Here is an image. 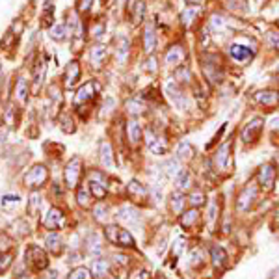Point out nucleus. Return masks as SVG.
Wrapping results in <instances>:
<instances>
[{"mask_svg": "<svg viewBox=\"0 0 279 279\" xmlns=\"http://www.w3.org/2000/svg\"><path fill=\"white\" fill-rule=\"evenodd\" d=\"M49 36H51L54 41H63L65 37H67V26L65 24H54L49 32Z\"/></svg>", "mask_w": 279, "mask_h": 279, "instance_id": "nucleus-36", "label": "nucleus"}, {"mask_svg": "<svg viewBox=\"0 0 279 279\" xmlns=\"http://www.w3.org/2000/svg\"><path fill=\"white\" fill-rule=\"evenodd\" d=\"M82 173V160L78 156L71 158L67 166H65V171H63V177H65V185L69 188H74L76 183H78V177Z\"/></svg>", "mask_w": 279, "mask_h": 279, "instance_id": "nucleus-7", "label": "nucleus"}, {"mask_svg": "<svg viewBox=\"0 0 279 279\" xmlns=\"http://www.w3.org/2000/svg\"><path fill=\"white\" fill-rule=\"evenodd\" d=\"M276 162H278V175H279V155H278V158H276Z\"/></svg>", "mask_w": 279, "mask_h": 279, "instance_id": "nucleus-57", "label": "nucleus"}, {"mask_svg": "<svg viewBox=\"0 0 279 279\" xmlns=\"http://www.w3.org/2000/svg\"><path fill=\"white\" fill-rule=\"evenodd\" d=\"M78 80H80V65L78 62H71L63 74V84H65V88H73Z\"/></svg>", "mask_w": 279, "mask_h": 279, "instance_id": "nucleus-18", "label": "nucleus"}, {"mask_svg": "<svg viewBox=\"0 0 279 279\" xmlns=\"http://www.w3.org/2000/svg\"><path fill=\"white\" fill-rule=\"evenodd\" d=\"M93 0H78V10L80 11H90Z\"/></svg>", "mask_w": 279, "mask_h": 279, "instance_id": "nucleus-53", "label": "nucleus"}, {"mask_svg": "<svg viewBox=\"0 0 279 279\" xmlns=\"http://www.w3.org/2000/svg\"><path fill=\"white\" fill-rule=\"evenodd\" d=\"M155 47H156V34H155V28L153 24H147L144 30V51L151 56L155 52Z\"/></svg>", "mask_w": 279, "mask_h": 279, "instance_id": "nucleus-22", "label": "nucleus"}, {"mask_svg": "<svg viewBox=\"0 0 279 279\" xmlns=\"http://www.w3.org/2000/svg\"><path fill=\"white\" fill-rule=\"evenodd\" d=\"M92 197H93V194H92V190H90V186L86 188H80L78 190V194H76V199H78V205L80 207H90L92 205Z\"/></svg>", "mask_w": 279, "mask_h": 279, "instance_id": "nucleus-35", "label": "nucleus"}, {"mask_svg": "<svg viewBox=\"0 0 279 279\" xmlns=\"http://www.w3.org/2000/svg\"><path fill=\"white\" fill-rule=\"evenodd\" d=\"M144 110H145L144 103H142L140 99H132V101H129V103H127V112H129V114H132V115L142 114Z\"/></svg>", "mask_w": 279, "mask_h": 279, "instance_id": "nucleus-39", "label": "nucleus"}, {"mask_svg": "<svg viewBox=\"0 0 279 279\" xmlns=\"http://www.w3.org/2000/svg\"><path fill=\"white\" fill-rule=\"evenodd\" d=\"M45 242H47V248H49V251H52V253H60L62 251V238H60V235H56V233H51L49 237L45 238Z\"/></svg>", "mask_w": 279, "mask_h": 279, "instance_id": "nucleus-30", "label": "nucleus"}, {"mask_svg": "<svg viewBox=\"0 0 279 279\" xmlns=\"http://www.w3.org/2000/svg\"><path fill=\"white\" fill-rule=\"evenodd\" d=\"M88 251H90V253H99V251H101L99 235H92V237L88 238Z\"/></svg>", "mask_w": 279, "mask_h": 279, "instance_id": "nucleus-46", "label": "nucleus"}, {"mask_svg": "<svg viewBox=\"0 0 279 279\" xmlns=\"http://www.w3.org/2000/svg\"><path fill=\"white\" fill-rule=\"evenodd\" d=\"M104 235L106 238L112 242V244H117V246H123V248H130L134 246V237L123 227H117V225H108L104 229Z\"/></svg>", "mask_w": 279, "mask_h": 279, "instance_id": "nucleus-2", "label": "nucleus"}, {"mask_svg": "<svg viewBox=\"0 0 279 279\" xmlns=\"http://www.w3.org/2000/svg\"><path fill=\"white\" fill-rule=\"evenodd\" d=\"M45 69H47V63H45V60L37 62V65H36V71H34V86H36V90H39V86L43 84V78H45Z\"/></svg>", "mask_w": 279, "mask_h": 279, "instance_id": "nucleus-33", "label": "nucleus"}, {"mask_svg": "<svg viewBox=\"0 0 279 279\" xmlns=\"http://www.w3.org/2000/svg\"><path fill=\"white\" fill-rule=\"evenodd\" d=\"M188 203L194 208L205 205V194H203V192H192V194L188 196Z\"/></svg>", "mask_w": 279, "mask_h": 279, "instance_id": "nucleus-40", "label": "nucleus"}, {"mask_svg": "<svg viewBox=\"0 0 279 279\" xmlns=\"http://www.w3.org/2000/svg\"><path fill=\"white\" fill-rule=\"evenodd\" d=\"M203 62V71L207 74V78L212 84H218L223 80V67H222V60L216 54H205L201 58Z\"/></svg>", "mask_w": 279, "mask_h": 279, "instance_id": "nucleus-1", "label": "nucleus"}, {"mask_svg": "<svg viewBox=\"0 0 279 279\" xmlns=\"http://www.w3.org/2000/svg\"><path fill=\"white\" fill-rule=\"evenodd\" d=\"M13 108H8V112H6V121H8V125H13V112H11Z\"/></svg>", "mask_w": 279, "mask_h": 279, "instance_id": "nucleus-54", "label": "nucleus"}, {"mask_svg": "<svg viewBox=\"0 0 279 279\" xmlns=\"http://www.w3.org/2000/svg\"><path fill=\"white\" fill-rule=\"evenodd\" d=\"M47 177H49L47 167L41 164H36L30 171L24 175V185L28 186V188H32V190H36V188H39V186L47 181Z\"/></svg>", "mask_w": 279, "mask_h": 279, "instance_id": "nucleus-6", "label": "nucleus"}, {"mask_svg": "<svg viewBox=\"0 0 279 279\" xmlns=\"http://www.w3.org/2000/svg\"><path fill=\"white\" fill-rule=\"evenodd\" d=\"M166 93H167V97L171 99V103L175 106L177 110H181V112H186L188 110V106H190V101H188V97L185 95V92L181 90V86L179 84H167V88H166Z\"/></svg>", "mask_w": 279, "mask_h": 279, "instance_id": "nucleus-5", "label": "nucleus"}, {"mask_svg": "<svg viewBox=\"0 0 279 279\" xmlns=\"http://www.w3.org/2000/svg\"><path fill=\"white\" fill-rule=\"evenodd\" d=\"M106 56H108V51L104 45H95L92 51H90V62L95 69L103 67V63L106 62Z\"/></svg>", "mask_w": 279, "mask_h": 279, "instance_id": "nucleus-19", "label": "nucleus"}, {"mask_svg": "<svg viewBox=\"0 0 279 279\" xmlns=\"http://www.w3.org/2000/svg\"><path fill=\"white\" fill-rule=\"evenodd\" d=\"M175 186L179 192H186V190H190V186H192V175L188 173V171H181L175 179Z\"/></svg>", "mask_w": 279, "mask_h": 279, "instance_id": "nucleus-28", "label": "nucleus"}, {"mask_svg": "<svg viewBox=\"0 0 279 279\" xmlns=\"http://www.w3.org/2000/svg\"><path fill=\"white\" fill-rule=\"evenodd\" d=\"M97 88H99V86H97V82H93V80L86 82V84L82 86V88H80V90L76 92V95H74V104L78 106V104L90 103L93 97L97 95Z\"/></svg>", "mask_w": 279, "mask_h": 279, "instance_id": "nucleus-15", "label": "nucleus"}, {"mask_svg": "<svg viewBox=\"0 0 279 279\" xmlns=\"http://www.w3.org/2000/svg\"><path fill=\"white\" fill-rule=\"evenodd\" d=\"M197 17V8H186L183 13H181V22L185 24V26H192L194 21H196Z\"/></svg>", "mask_w": 279, "mask_h": 279, "instance_id": "nucleus-37", "label": "nucleus"}, {"mask_svg": "<svg viewBox=\"0 0 279 279\" xmlns=\"http://www.w3.org/2000/svg\"><path fill=\"white\" fill-rule=\"evenodd\" d=\"M15 97H17V101L21 104H24L28 101V84H26L24 78H19L17 88H15Z\"/></svg>", "mask_w": 279, "mask_h": 279, "instance_id": "nucleus-31", "label": "nucleus"}, {"mask_svg": "<svg viewBox=\"0 0 279 279\" xmlns=\"http://www.w3.org/2000/svg\"><path fill=\"white\" fill-rule=\"evenodd\" d=\"M142 134H144V130H142L140 123L136 119H129V123H127V138H129V142L132 145L140 144Z\"/></svg>", "mask_w": 279, "mask_h": 279, "instance_id": "nucleus-20", "label": "nucleus"}, {"mask_svg": "<svg viewBox=\"0 0 279 279\" xmlns=\"http://www.w3.org/2000/svg\"><path fill=\"white\" fill-rule=\"evenodd\" d=\"M21 201V197L17 196V194H13V196H4L2 197V207H10V205H17Z\"/></svg>", "mask_w": 279, "mask_h": 279, "instance_id": "nucleus-49", "label": "nucleus"}, {"mask_svg": "<svg viewBox=\"0 0 279 279\" xmlns=\"http://www.w3.org/2000/svg\"><path fill=\"white\" fill-rule=\"evenodd\" d=\"M227 52H229V56H231V60H235L237 63H246V62H249V60L253 58V51L249 49L248 45L238 43V41L231 43V45H229V49H227Z\"/></svg>", "mask_w": 279, "mask_h": 279, "instance_id": "nucleus-8", "label": "nucleus"}, {"mask_svg": "<svg viewBox=\"0 0 279 279\" xmlns=\"http://www.w3.org/2000/svg\"><path fill=\"white\" fill-rule=\"evenodd\" d=\"M145 144L149 147V151L153 153V155H166L167 153V144H166L164 138H160V136H155L151 130H145Z\"/></svg>", "mask_w": 279, "mask_h": 279, "instance_id": "nucleus-11", "label": "nucleus"}, {"mask_svg": "<svg viewBox=\"0 0 279 279\" xmlns=\"http://www.w3.org/2000/svg\"><path fill=\"white\" fill-rule=\"evenodd\" d=\"M185 197H183V194L181 192H177V194H173L171 196V210L175 212V214H181L183 212V205H185Z\"/></svg>", "mask_w": 279, "mask_h": 279, "instance_id": "nucleus-38", "label": "nucleus"}, {"mask_svg": "<svg viewBox=\"0 0 279 279\" xmlns=\"http://www.w3.org/2000/svg\"><path fill=\"white\" fill-rule=\"evenodd\" d=\"M210 257H212V264H214V268H218V270L225 268V264H227V253H225V249L223 248H220V246H212V249H210Z\"/></svg>", "mask_w": 279, "mask_h": 279, "instance_id": "nucleus-25", "label": "nucleus"}, {"mask_svg": "<svg viewBox=\"0 0 279 279\" xmlns=\"http://www.w3.org/2000/svg\"><path fill=\"white\" fill-rule=\"evenodd\" d=\"M197 218H199V212H197V208H192V210H186L185 214H181V225L185 229H190L194 223L197 222Z\"/></svg>", "mask_w": 279, "mask_h": 279, "instance_id": "nucleus-29", "label": "nucleus"}, {"mask_svg": "<svg viewBox=\"0 0 279 279\" xmlns=\"http://www.w3.org/2000/svg\"><path fill=\"white\" fill-rule=\"evenodd\" d=\"M90 190H92L93 197H97V199H103V197L106 196V188H104L101 183L92 181V183H90Z\"/></svg>", "mask_w": 279, "mask_h": 279, "instance_id": "nucleus-42", "label": "nucleus"}, {"mask_svg": "<svg viewBox=\"0 0 279 279\" xmlns=\"http://www.w3.org/2000/svg\"><path fill=\"white\" fill-rule=\"evenodd\" d=\"M0 74H2V67H0Z\"/></svg>", "mask_w": 279, "mask_h": 279, "instance_id": "nucleus-58", "label": "nucleus"}, {"mask_svg": "<svg viewBox=\"0 0 279 279\" xmlns=\"http://www.w3.org/2000/svg\"><path fill=\"white\" fill-rule=\"evenodd\" d=\"M255 199H257V188L255 186H246L237 199V208L240 212H248L249 208L253 207Z\"/></svg>", "mask_w": 279, "mask_h": 279, "instance_id": "nucleus-9", "label": "nucleus"}, {"mask_svg": "<svg viewBox=\"0 0 279 279\" xmlns=\"http://www.w3.org/2000/svg\"><path fill=\"white\" fill-rule=\"evenodd\" d=\"M129 194L134 201H145L147 199V190L144 185H140L138 181H130L129 183Z\"/></svg>", "mask_w": 279, "mask_h": 279, "instance_id": "nucleus-26", "label": "nucleus"}, {"mask_svg": "<svg viewBox=\"0 0 279 279\" xmlns=\"http://www.w3.org/2000/svg\"><path fill=\"white\" fill-rule=\"evenodd\" d=\"M63 223H65V216L60 208H51L43 218V225L47 229H60Z\"/></svg>", "mask_w": 279, "mask_h": 279, "instance_id": "nucleus-17", "label": "nucleus"}, {"mask_svg": "<svg viewBox=\"0 0 279 279\" xmlns=\"http://www.w3.org/2000/svg\"><path fill=\"white\" fill-rule=\"evenodd\" d=\"M103 30H104V24H97V26H95V30L92 32V36H95V37H97L99 34H103Z\"/></svg>", "mask_w": 279, "mask_h": 279, "instance_id": "nucleus-55", "label": "nucleus"}, {"mask_svg": "<svg viewBox=\"0 0 279 279\" xmlns=\"http://www.w3.org/2000/svg\"><path fill=\"white\" fill-rule=\"evenodd\" d=\"M60 121H62V129L65 132H74V123H73V119H69V115L63 114Z\"/></svg>", "mask_w": 279, "mask_h": 279, "instance_id": "nucleus-47", "label": "nucleus"}, {"mask_svg": "<svg viewBox=\"0 0 279 279\" xmlns=\"http://www.w3.org/2000/svg\"><path fill=\"white\" fill-rule=\"evenodd\" d=\"M255 101L264 108H278L279 92H276V90H260V92L255 93Z\"/></svg>", "mask_w": 279, "mask_h": 279, "instance_id": "nucleus-14", "label": "nucleus"}, {"mask_svg": "<svg viewBox=\"0 0 279 279\" xmlns=\"http://www.w3.org/2000/svg\"><path fill=\"white\" fill-rule=\"evenodd\" d=\"M108 268H110V264H108V260H104V259H95L92 264V274L95 278H104L106 274H108Z\"/></svg>", "mask_w": 279, "mask_h": 279, "instance_id": "nucleus-27", "label": "nucleus"}, {"mask_svg": "<svg viewBox=\"0 0 279 279\" xmlns=\"http://www.w3.org/2000/svg\"><path fill=\"white\" fill-rule=\"evenodd\" d=\"M262 129H264V119L255 115V117H251L248 123L244 125V129H242V132H240V140H242L244 144H253L255 140H259Z\"/></svg>", "mask_w": 279, "mask_h": 279, "instance_id": "nucleus-3", "label": "nucleus"}, {"mask_svg": "<svg viewBox=\"0 0 279 279\" xmlns=\"http://www.w3.org/2000/svg\"><path fill=\"white\" fill-rule=\"evenodd\" d=\"M11 262V255H0V272H4V270L10 266Z\"/></svg>", "mask_w": 279, "mask_h": 279, "instance_id": "nucleus-52", "label": "nucleus"}, {"mask_svg": "<svg viewBox=\"0 0 279 279\" xmlns=\"http://www.w3.org/2000/svg\"><path fill=\"white\" fill-rule=\"evenodd\" d=\"M26 259H28L32 266H36L37 270H45L47 264H49V259H47L45 251L39 246H30L28 251H26Z\"/></svg>", "mask_w": 279, "mask_h": 279, "instance_id": "nucleus-13", "label": "nucleus"}, {"mask_svg": "<svg viewBox=\"0 0 279 279\" xmlns=\"http://www.w3.org/2000/svg\"><path fill=\"white\" fill-rule=\"evenodd\" d=\"M216 218H218V205H216V203H212V205H210V208H208V214H207V222H208V225H210V227L214 225Z\"/></svg>", "mask_w": 279, "mask_h": 279, "instance_id": "nucleus-48", "label": "nucleus"}, {"mask_svg": "<svg viewBox=\"0 0 279 279\" xmlns=\"http://www.w3.org/2000/svg\"><path fill=\"white\" fill-rule=\"evenodd\" d=\"M231 151H233V142L227 140L225 144L220 145V149L214 155V167L216 171H227L231 167Z\"/></svg>", "mask_w": 279, "mask_h": 279, "instance_id": "nucleus-4", "label": "nucleus"}, {"mask_svg": "<svg viewBox=\"0 0 279 279\" xmlns=\"http://www.w3.org/2000/svg\"><path fill=\"white\" fill-rule=\"evenodd\" d=\"M93 214H95L97 220H104V218H106V207H104V205H97L95 210H93Z\"/></svg>", "mask_w": 279, "mask_h": 279, "instance_id": "nucleus-51", "label": "nucleus"}, {"mask_svg": "<svg viewBox=\"0 0 279 279\" xmlns=\"http://www.w3.org/2000/svg\"><path fill=\"white\" fill-rule=\"evenodd\" d=\"M190 266H194V268H197V266H201L203 264V255H201V251L199 249H192L190 251Z\"/></svg>", "mask_w": 279, "mask_h": 279, "instance_id": "nucleus-44", "label": "nucleus"}, {"mask_svg": "<svg viewBox=\"0 0 279 279\" xmlns=\"http://www.w3.org/2000/svg\"><path fill=\"white\" fill-rule=\"evenodd\" d=\"M117 220L125 225H140L142 223V214L134 207L127 205V207H121L117 210Z\"/></svg>", "mask_w": 279, "mask_h": 279, "instance_id": "nucleus-12", "label": "nucleus"}, {"mask_svg": "<svg viewBox=\"0 0 279 279\" xmlns=\"http://www.w3.org/2000/svg\"><path fill=\"white\" fill-rule=\"evenodd\" d=\"M194 147L190 145V142H183V144L177 147V156L181 158V160H190L192 156H194Z\"/></svg>", "mask_w": 279, "mask_h": 279, "instance_id": "nucleus-34", "label": "nucleus"}, {"mask_svg": "<svg viewBox=\"0 0 279 279\" xmlns=\"http://www.w3.org/2000/svg\"><path fill=\"white\" fill-rule=\"evenodd\" d=\"M99 158H101V164L106 169H114V151H112V145L108 144V142H103V145H101Z\"/></svg>", "mask_w": 279, "mask_h": 279, "instance_id": "nucleus-21", "label": "nucleus"}, {"mask_svg": "<svg viewBox=\"0 0 279 279\" xmlns=\"http://www.w3.org/2000/svg\"><path fill=\"white\" fill-rule=\"evenodd\" d=\"M39 207H41V197H39L37 192H34L30 196V201H28V210H30V214H36Z\"/></svg>", "mask_w": 279, "mask_h": 279, "instance_id": "nucleus-43", "label": "nucleus"}, {"mask_svg": "<svg viewBox=\"0 0 279 279\" xmlns=\"http://www.w3.org/2000/svg\"><path fill=\"white\" fill-rule=\"evenodd\" d=\"M67 279H92V270L84 268V266L74 268L71 274H69V278Z\"/></svg>", "mask_w": 279, "mask_h": 279, "instance_id": "nucleus-41", "label": "nucleus"}, {"mask_svg": "<svg viewBox=\"0 0 279 279\" xmlns=\"http://www.w3.org/2000/svg\"><path fill=\"white\" fill-rule=\"evenodd\" d=\"M278 28H279V21H278Z\"/></svg>", "mask_w": 279, "mask_h": 279, "instance_id": "nucleus-59", "label": "nucleus"}, {"mask_svg": "<svg viewBox=\"0 0 279 279\" xmlns=\"http://www.w3.org/2000/svg\"><path fill=\"white\" fill-rule=\"evenodd\" d=\"M210 26L214 28L216 32H220V30H223L225 28V19L222 17V15H218V13H214L212 17H210Z\"/></svg>", "mask_w": 279, "mask_h": 279, "instance_id": "nucleus-45", "label": "nucleus"}, {"mask_svg": "<svg viewBox=\"0 0 279 279\" xmlns=\"http://www.w3.org/2000/svg\"><path fill=\"white\" fill-rule=\"evenodd\" d=\"M164 173L167 179H175L179 173H181V166H179V160L171 158L164 164Z\"/></svg>", "mask_w": 279, "mask_h": 279, "instance_id": "nucleus-32", "label": "nucleus"}, {"mask_svg": "<svg viewBox=\"0 0 279 279\" xmlns=\"http://www.w3.org/2000/svg\"><path fill=\"white\" fill-rule=\"evenodd\" d=\"M129 4H130V2H129ZM129 11H130V17H132L134 26H138V24L145 19V2L144 0H134V6L130 4V6H129Z\"/></svg>", "mask_w": 279, "mask_h": 279, "instance_id": "nucleus-24", "label": "nucleus"}, {"mask_svg": "<svg viewBox=\"0 0 279 279\" xmlns=\"http://www.w3.org/2000/svg\"><path fill=\"white\" fill-rule=\"evenodd\" d=\"M144 69L145 71H149V73H156V58L151 54L147 60L144 62Z\"/></svg>", "mask_w": 279, "mask_h": 279, "instance_id": "nucleus-50", "label": "nucleus"}, {"mask_svg": "<svg viewBox=\"0 0 279 279\" xmlns=\"http://www.w3.org/2000/svg\"><path fill=\"white\" fill-rule=\"evenodd\" d=\"M276 177H278V171L274 169L272 164L260 166V169H259V173H257L259 185H260V188H264V190H272V188H274Z\"/></svg>", "mask_w": 279, "mask_h": 279, "instance_id": "nucleus-10", "label": "nucleus"}, {"mask_svg": "<svg viewBox=\"0 0 279 279\" xmlns=\"http://www.w3.org/2000/svg\"><path fill=\"white\" fill-rule=\"evenodd\" d=\"M185 58H186V52L185 49H183V45H173L169 51L166 52V58H164V62L166 65H169V67H181V63L185 62Z\"/></svg>", "mask_w": 279, "mask_h": 279, "instance_id": "nucleus-16", "label": "nucleus"}, {"mask_svg": "<svg viewBox=\"0 0 279 279\" xmlns=\"http://www.w3.org/2000/svg\"><path fill=\"white\" fill-rule=\"evenodd\" d=\"M129 52H130V41L121 36L117 41H115V58L119 60V63H125L129 58Z\"/></svg>", "mask_w": 279, "mask_h": 279, "instance_id": "nucleus-23", "label": "nucleus"}, {"mask_svg": "<svg viewBox=\"0 0 279 279\" xmlns=\"http://www.w3.org/2000/svg\"><path fill=\"white\" fill-rule=\"evenodd\" d=\"M203 0H186V4L190 6V8H194V6H197V4H201Z\"/></svg>", "mask_w": 279, "mask_h": 279, "instance_id": "nucleus-56", "label": "nucleus"}]
</instances>
